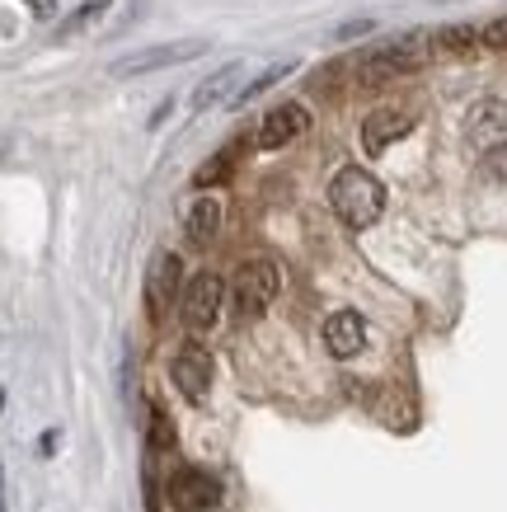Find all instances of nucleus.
I'll list each match as a JSON object with an SVG mask.
<instances>
[{"mask_svg":"<svg viewBox=\"0 0 507 512\" xmlns=\"http://www.w3.org/2000/svg\"><path fill=\"white\" fill-rule=\"evenodd\" d=\"M329 202H334V212H338L343 226L367 231V226H376L381 212H385V184L376 179V174L348 165V170L334 174V184H329Z\"/></svg>","mask_w":507,"mask_h":512,"instance_id":"f257e3e1","label":"nucleus"},{"mask_svg":"<svg viewBox=\"0 0 507 512\" xmlns=\"http://www.w3.org/2000/svg\"><path fill=\"white\" fill-rule=\"evenodd\" d=\"M423 62H428V38H423V33H404L395 43L376 47L357 76H362V85H385V80H400V76H409V71H418Z\"/></svg>","mask_w":507,"mask_h":512,"instance_id":"f03ea898","label":"nucleus"},{"mask_svg":"<svg viewBox=\"0 0 507 512\" xmlns=\"http://www.w3.org/2000/svg\"><path fill=\"white\" fill-rule=\"evenodd\" d=\"M277 287H282V273H277L273 259H245L235 268V311L240 315H263L273 306Z\"/></svg>","mask_w":507,"mask_h":512,"instance_id":"7ed1b4c3","label":"nucleus"},{"mask_svg":"<svg viewBox=\"0 0 507 512\" xmlns=\"http://www.w3.org/2000/svg\"><path fill=\"white\" fill-rule=\"evenodd\" d=\"M465 141H470V151H498V146H507V99L503 94H489V99H479L475 109L465 113Z\"/></svg>","mask_w":507,"mask_h":512,"instance_id":"20e7f679","label":"nucleus"},{"mask_svg":"<svg viewBox=\"0 0 507 512\" xmlns=\"http://www.w3.org/2000/svg\"><path fill=\"white\" fill-rule=\"evenodd\" d=\"M202 52H207V43H160V47H146V52H132V57H123V62H113L108 66V76L113 80L151 76V71H160V66L193 62V57H202Z\"/></svg>","mask_w":507,"mask_h":512,"instance_id":"39448f33","label":"nucleus"},{"mask_svg":"<svg viewBox=\"0 0 507 512\" xmlns=\"http://www.w3.org/2000/svg\"><path fill=\"white\" fill-rule=\"evenodd\" d=\"M169 376H174V386L184 390L188 400L202 404L207 400V390H212V357H207V348H202V343L179 348L174 362H169Z\"/></svg>","mask_w":507,"mask_h":512,"instance_id":"423d86ee","label":"nucleus"},{"mask_svg":"<svg viewBox=\"0 0 507 512\" xmlns=\"http://www.w3.org/2000/svg\"><path fill=\"white\" fill-rule=\"evenodd\" d=\"M221 498V484L198 466H179L174 470V480H169V503L179 512H207Z\"/></svg>","mask_w":507,"mask_h":512,"instance_id":"0eeeda50","label":"nucleus"},{"mask_svg":"<svg viewBox=\"0 0 507 512\" xmlns=\"http://www.w3.org/2000/svg\"><path fill=\"white\" fill-rule=\"evenodd\" d=\"M221 301H226V282L216 278V273H198V278L184 287V320H188L193 329L216 325V315H221Z\"/></svg>","mask_w":507,"mask_h":512,"instance_id":"6e6552de","label":"nucleus"},{"mask_svg":"<svg viewBox=\"0 0 507 512\" xmlns=\"http://www.w3.org/2000/svg\"><path fill=\"white\" fill-rule=\"evenodd\" d=\"M306 127H310L306 104H277V109L263 113V123H259V137H254V146H259V151H277V146H287L292 137H301Z\"/></svg>","mask_w":507,"mask_h":512,"instance_id":"1a4fd4ad","label":"nucleus"},{"mask_svg":"<svg viewBox=\"0 0 507 512\" xmlns=\"http://www.w3.org/2000/svg\"><path fill=\"white\" fill-rule=\"evenodd\" d=\"M414 132V118L404 109H376L367 113V123H362V146H367V156H381L385 146H395L400 137Z\"/></svg>","mask_w":507,"mask_h":512,"instance_id":"9d476101","label":"nucleus"},{"mask_svg":"<svg viewBox=\"0 0 507 512\" xmlns=\"http://www.w3.org/2000/svg\"><path fill=\"white\" fill-rule=\"evenodd\" d=\"M179 273H184L179 254H155L151 278H146V306H151V315H165L169 306H174V296H179Z\"/></svg>","mask_w":507,"mask_h":512,"instance_id":"9b49d317","label":"nucleus"},{"mask_svg":"<svg viewBox=\"0 0 507 512\" xmlns=\"http://www.w3.org/2000/svg\"><path fill=\"white\" fill-rule=\"evenodd\" d=\"M362 343H367V325H362V315L357 311H334L324 320V348L334 357H357L362 353Z\"/></svg>","mask_w":507,"mask_h":512,"instance_id":"f8f14e48","label":"nucleus"},{"mask_svg":"<svg viewBox=\"0 0 507 512\" xmlns=\"http://www.w3.org/2000/svg\"><path fill=\"white\" fill-rule=\"evenodd\" d=\"M216 231H221V202L198 198L188 207V240H193V245H212Z\"/></svg>","mask_w":507,"mask_h":512,"instance_id":"ddd939ff","label":"nucleus"},{"mask_svg":"<svg viewBox=\"0 0 507 512\" xmlns=\"http://www.w3.org/2000/svg\"><path fill=\"white\" fill-rule=\"evenodd\" d=\"M240 76V62H231V66H221V71H216V76H207L198 85V90H193V104H188V109L193 113H207L216 104V99H226V90H231V80Z\"/></svg>","mask_w":507,"mask_h":512,"instance_id":"4468645a","label":"nucleus"},{"mask_svg":"<svg viewBox=\"0 0 507 512\" xmlns=\"http://www.w3.org/2000/svg\"><path fill=\"white\" fill-rule=\"evenodd\" d=\"M292 71H296V62H273V66H268V71H263V76H254V80H249V85H245V90H240V94H235L231 104H235V109H240V104H249L254 94H263V90H268V85H277V80H282V76H292Z\"/></svg>","mask_w":507,"mask_h":512,"instance_id":"2eb2a0df","label":"nucleus"},{"mask_svg":"<svg viewBox=\"0 0 507 512\" xmlns=\"http://www.w3.org/2000/svg\"><path fill=\"white\" fill-rule=\"evenodd\" d=\"M108 10V0H85V5H80L76 15L66 19V24H57V43H66V38H76L80 29H85V24H94V19L104 15Z\"/></svg>","mask_w":507,"mask_h":512,"instance_id":"dca6fc26","label":"nucleus"},{"mask_svg":"<svg viewBox=\"0 0 507 512\" xmlns=\"http://www.w3.org/2000/svg\"><path fill=\"white\" fill-rule=\"evenodd\" d=\"M437 43H442L446 52H465L470 43H479V29H470V24H451V29L437 33Z\"/></svg>","mask_w":507,"mask_h":512,"instance_id":"f3484780","label":"nucleus"},{"mask_svg":"<svg viewBox=\"0 0 507 512\" xmlns=\"http://www.w3.org/2000/svg\"><path fill=\"white\" fill-rule=\"evenodd\" d=\"M479 43L493 47V52H507V15H503V19H493L489 29H479Z\"/></svg>","mask_w":507,"mask_h":512,"instance_id":"a211bd4d","label":"nucleus"},{"mask_svg":"<svg viewBox=\"0 0 507 512\" xmlns=\"http://www.w3.org/2000/svg\"><path fill=\"white\" fill-rule=\"evenodd\" d=\"M151 447H155V451L174 447V433H169V419H165V414H160V409H151Z\"/></svg>","mask_w":507,"mask_h":512,"instance_id":"6ab92c4d","label":"nucleus"},{"mask_svg":"<svg viewBox=\"0 0 507 512\" xmlns=\"http://www.w3.org/2000/svg\"><path fill=\"white\" fill-rule=\"evenodd\" d=\"M371 29H376L371 19H353V24H343V29H334V38H338V43H348V38H362V33H371Z\"/></svg>","mask_w":507,"mask_h":512,"instance_id":"aec40b11","label":"nucleus"},{"mask_svg":"<svg viewBox=\"0 0 507 512\" xmlns=\"http://www.w3.org/2000/svg\"><path fill=\"white\" fill-rule=\"evenodd\" d=\"M226 170H231V160H212V165H202L198 170V184H212V179H221Z\"/></svg>","mask_w":507,"mask_h":512,"instance_id":"412c9836","label":"nucleus"},{"mask_svg":"<svg viewBox=\"0 0 507 512\" xmlns=\"http://www.w3.org/2000/svg\"><path fill=\"white\" fill-rule=\"evenodd\" d=\"M24 5H29L38 19H52V15H57V0H24Z\"/></svg>","mask_w":507,"mask_h":512,"instance_id":"4be33fe9","label":"nucleus"},{"mask_svg":"<svg viewBox=\"0 0 507 512\" xmlns=\"http://www.w3.org/2000/svg\"><path fill=\"white\" fill-rule=\"evenodd\" d=\"M0 156H5V141H0Z\"/></svg>","mask_w":507,"mask_h":512,"instance_id":"5701e85b","label":"nucleus"},{"mask_svg":"<svg viewBox=\"0 0 507 512\" xmlns=\"http://www.w3.org/2000/svg\"><path fill=\"white\" fill-rule=\"evenodd\" d=\"M0 400H5V395H0Z\"/></svg>","mask_w":507,"mask_h":512,"instance_id":"b1692460","label":"nucleus"}]
</instances>
